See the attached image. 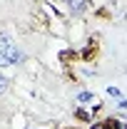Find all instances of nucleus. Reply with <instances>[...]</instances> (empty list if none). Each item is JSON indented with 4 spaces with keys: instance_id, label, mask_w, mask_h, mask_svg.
Here are the masks:
<instances>
[{
    "instance_id": "f257e3e1",
    "label": "nucleus",
    "mask_w": 127,
    "mask_h": 129,
    "mask_svg": "<svg viewBox=\"0 0 127 129\" xmlns=\"http://www.w3.org/2000/svg\"><path fill=\"white\" fill-rule=\"evenodd\" d=\"M23 60V52L17 50V45L8 37V35H0V67H8V64H15Z\"/></svg>"
},
{
    "instance_id": "f03ea898",
    "label": "nucleus",
    "mask_w": 127,
    "mask_h": 129,
    "mask_svg": "<svg viewBox=\"0 0 127 129\" xmlns=\"http://www.w3.org/2000/svg\"><path fill=\"white\" fill-rule=\"evenodd\" d=\"M77 102H80V104H87V107H95V109L100 107V104H97V97L90 94V92H80V94H77Z\"/></svg>"
},
{
    "instance_id": "7ed1b4c3",
    "label": "nucleus",
    "mask_w": 127,
    "mask_h": 129,
    "mask_svg": "<svg viewBox=\"0 0 127 129\" xmlns=\"http://www.w3.org/2000/svg\"><path fill=\"white\" fill-rule=\"evenodd\" d=\"M70 5H72V10H82V5H85V0H70Z\"/></svg>"
},
{
    "instance_id": "20e7f679",
    "label": "nucleus",
    "mask_w": 127,
    "mask_h": 129,
    "mask_svg": "<svg viewBox=\"0 0 127 129\" xmlns=\"http://www.w3.org/2000/svg\"><path fill=\"white\" fill-rule=\"evenodd\" d=\"M5 89H8V80H5V77H3V75H0V94H3V92H5Z\"/></svg>"
},
{
    "instance_id": "39448f33",
    "label": "nucleus",
    "mask_w": 127,
    "mask_h": 129,
    "mask_svg": "<svg viewBox=\"0 0 127 129\" xmlns=\"http://www.w3.org/2000/svg\"><path fill=\"white\" fill-rule=\"evenodd\" d=\"M110 124H112V122H102V124H100V127H92V129H112Z\"/></svg>"
},
{
    "instance_id": "423d86ee",
    "label": "nucleus",
    "mask_w": 127,
    "mask_h": 129,
    "mask_svg": "<svg viewBox=\"0 0 127 129\" xmlns=\"http://www.w3.org/2000/svg\"><path fill=\"white\" fill-rule=\"evenodd\" d=\"M107 92H110L112 97H120V89H117V87H110V89H107Z\"/></svg>"
},
{
    "instance_id": "0eeeda50",
    "label": "nucleus",
    "mask_w": 127,
    "mask_h": 129,
    "mask_svg": "<svg viewBox=\"0 0 127 129\" xmlns=\"http://www.w3.org/2000/svg\"><path fill=\"white\" fill-rule=\"evenodd\" d=\"M117 124H120V122H117ZM117 129H127V124H120V127H117Z\"/></svg>"
}]
</instances>
